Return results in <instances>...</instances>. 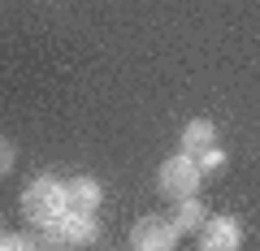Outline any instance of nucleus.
<instances>
[{
    "label": "nucleus",
    "mask_w": 260,
    "mask_h": 251,
    "mask_svg": "<svg viewBox=\"0 0 260 251\" xmlns=\"http://www.w3.org/2000/svg\"><path fill=\"white\" fill-rule=\"evenodd\" d=\"M22 212H26L35 225L52 230V225L70 212V204H65V182H61V177H52V173H39L35 182L22 191Z\"/></svg>",
    "instance_id": "nucleus-1"
},
{
    "label": "nucleus",
    "mask_w": 260,
    "mask_h": 251,
    "mask_svg": "<svg viewBox=\"0 0 260 251\" xmlns=\"http://www.w3.org/2000/svg\"><path fill=\"white\" fill-rule=\"evenodd\" d=\"M200 165H195V156H186V152H178V156H169L165 165H160V191H165L169 199H191L195 191H200Z\"/></svg>",
    "instance_id": "nucleus-2"
},
{
    "label": "nucleus",
    "mask_w": 260,
    "mask_h": 251,
    "mask_svg": "<svg viewBox=\"0 0 260 251\" xmlns=\"http://www.w3.org/2000/svg\"><path fill=\"white\" fill-rule=\"evenodd\" d=\"M135 251H174L178 247V225L169 217H143L135 230H130Z\"/></svg>",
    "instance_id": "nucleus-3"
},
{
    "label": "nucleus",
    "mask_w": 260,
    "mask_h": 251,
    "mask_svg": "<svg viewBox=\"0 0 260 251\" xmlns=\"http://www.w3.org/2000/svg\"><path fill=\"white\" fill-rule=\"evenodd\" d=\"M195 234H200V251H239L243 247V225L234 217H208Z\"/></svg>",
    "instance_id": "nucleus-4"
},
{
    "label": "nucleus",
    "mask_w": 260,
    "mask_h": 251,
    "mask_svg": "<svg viewBox=\"0 0 260 251\" xmlns=\"http://www.w3.org/2000/svg\"><path fill=\"white\" fill-rule=\"evenodd\" d=\"M100 225H95L91 212H65L61 221L52 225V242L56 247H83V242H95Z\"/></svg>",
    "instance_id": "nucleus-5"
},
{
    "label": "nucleus",
    "mask_w": 260,
    "mask_h": 251,
    "mask_svg": "<svg viewBox=\"0 0 260 251\" xmlns=\"http://www.w3.org/2000/svg\"><path fill=\"white\" fill-rule=\"evenodd\" d=\"M65 204H70V212H91L95 217V208H100V182L87 177V173L70 177L65 182Z\"/></svg>",
    "instance_id": "nucleus-6"
},
{
    "label": "nucleus",
    "mask_w": 260,
    "mask_h": 251,
    "mask_svg": "<svg viewBox=\"0 0 260 251\" xmlns=\"http://www.w3.org/2000/svg\"><path fill=\"white\" fill-rule=\"evenodd\" d=\"M208 148H217V126H213L208 117L186 121V130H182V152H186V156H200V152H208Z\"/></svg>",
    "instance_id": "nucleus-7"
},
{
    "label": "nucleus",
    "mask_w": 260,
    "mask_h": 251,
    "mask_svg": "<svg viewBox=\"0 0 260 251\" xmlns=\"http://www.w3.org/2000/svg\"><path fill=\"white\" fill-rule=\"evenodd\" d=\"M169 221H174V225H178V234H182V230H200V225L208 221V212H204V204L191 195V199H178V212L169 217Z\"/></svg>",
    "instance_id": "nucleus-8"
},
{
    "label": "nucleus",
    "mask_w": 260,
    "mask_h": 251,
    "mask_svg": "<svg viewBox=\"0 0 260 251\" xmlns=\"http://www.w3.org/2000/svg\"><path fill=\"white\" fill-rule=\"evenodd\" d=\"M195 165H200V173H217V169L225 165V152H221V148H208V152L195 156Z\"/></svg>",
    "instance_id": "nucleus-9"
},
{
    "label": "nucleus",
    "mask_w": 260,
    "mask_h": 251,
    "mask_svg": "<svg viewBox=\"0 0 260 251\" xmlns=\"http://www.w3.org/2000/svg\"><path fill=\"white\" fill-rule=\"evenodd\" d=\"M0 251H39L35 242L26 238V234H5V242H0Z\"/></svg>",
    "instance_id": "nucleus-10"
},
{
    "label": "nucleus",
    "mask_w": 260,
    "mask_h": 251,
    "mask_svg": "<svg viewBox=\"0 0 260 251\" xmlns=\"http://www.w3.org/2000/svg\"><path fill=\"white\" fill-rule=\"evenodd\" d=\"M13 160H18V152H13V143H9V139H0V177H5V173L13 169Z\"/></svg>",
    "instance_id": "nucleus-11"
},
{
    "label": "nucleus",
    "mask_w": 260,
    "mask_h": 251,
    "mask_svg": "<svg viewBox=\"0 0 260 251\" xmlns=\"http://www.w3.org/2000/svg\"><path fill=\"white\" fill-rule=\"evenodd\" d=\"M0 242H5V230H0Z\"/></svg>",
    "instance_id": "nucleus-12"
}]
</instances>
